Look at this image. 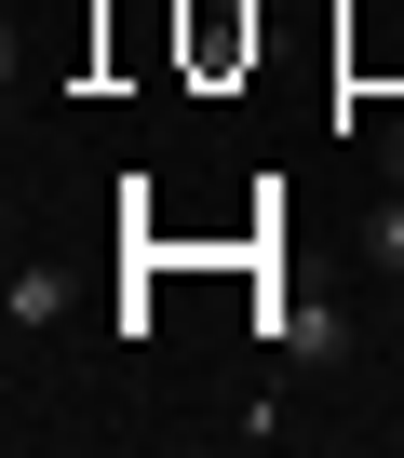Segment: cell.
<instances>
[{
    "label": "cell",
    "instance_id": "7a4b0ae2",
    "mask_svg": "<svg viewBox=\"0 0 404 458\" xmlns=\"http://www.w3.org/2000/svg\"><path fill=\"white\" fill-rule=\"evenodd\" d=\"M0 310H14V337H41V324L68 310V270H14V297H0Z\"/></svg>",
    "mask_w": 404,
    "mask_h": 458
},
{
    "label": "cell",
    "instance_id": "3957f363",
    "mask_svg": "<svg viewBox=\"0 0 404 458\" xmlns=\"http://www.w3.org/2000/svg\"><path fill=\"white\" fill-rule=\"evenodd\" d=\"M364 270H391V284H404V189H391V202L364 216Z\"/></svg>",
    "mask_w": 404,
    "mask_h": 458
},
{
    "label": "cell",
    "instance_id": "6da1fadb",
    "mask_svg": "<svg viewBox=\"0 0 404 458\" xmlns=\"http://www.w3.org/2000/svg\"><path fill=\"white\" fill-rule=\"evenodd\" d=\"M257 324H270V337H283V351H297V364H310V351H337V310H310V297H270V310H257Z\"/></svg>",
    "mask_w": 404,
    "mask_h": 458
},
{
    "label": "cell",
    "instance_id": "277c9868",
    "mask_svg": "<svg viewBox=\"0 0 404 458\" xmlns=\"http://www.w3.org/2000/svg\"><path fill=\"white\" fill-rule=\"evenodd\" d=\"M377 175H391V189H404V122H391V135H377Z\"/></svg>",
    "mask_w": 404,
    "mask_h": 458
}]
</instances>
